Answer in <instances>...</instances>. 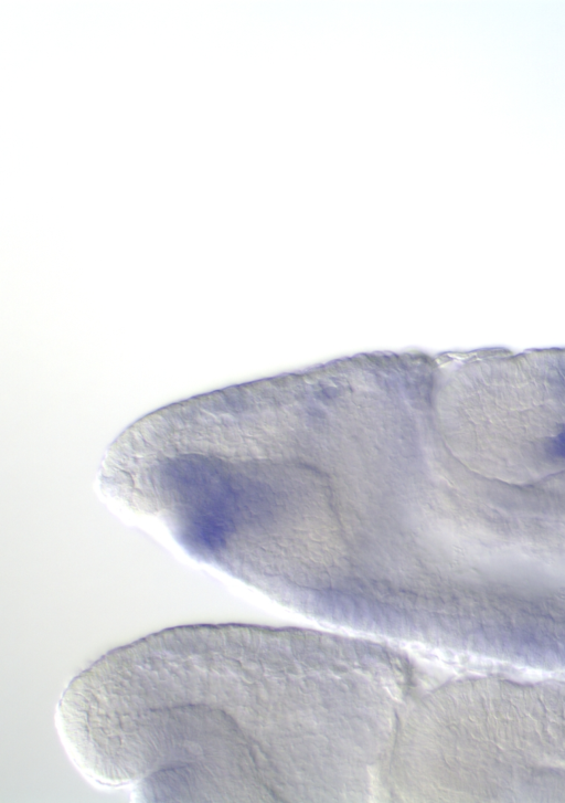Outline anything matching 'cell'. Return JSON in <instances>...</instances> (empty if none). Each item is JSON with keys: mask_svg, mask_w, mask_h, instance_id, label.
Wrapping results in <instances>:
<instances>
[{"mask_svg": "<svg viewBox=\"0 0 565 803\" xmlns=\"http://www.w3.org/2000/svg\"><path fill=\"white\" fill-rule=\"evenodd\" d=\"M262 637L249 625L190 624L109 651L58 701L70 758L139 802L255 801Z\"/></svg>", "mask_w": 565, "mask_h": 803, "instance_id": "6da1fadb", "label": "cell"}, {"mask_svg": "<svg viewBox=\"0 0 565 803\" xmlns=\"http://www.w3.org/2000/svg\"><path fill=\"white\" fill-rule=\"evenodd\" d=\"M456 439L427 391L363 394L308 442L299 476L320 550L377 601L423 604L457 550Z\"/></svg>", "mask_w": 565, "mask_h": 803, "instance_id": "7a4b0ae2", "label": "cell"}, {"mask_svg": "<svg viewBox=\"0 0 565 803\" xmlns=\"http://www.w3.org/2000/svg\"><path fill=\"white\" fill-rule=\"evenodd\" d=\"M551 451L559 457H565V430L553 440Z\"/></svg>", "mask_w": 565, "mask_h": 803, "instance_id": "3957f363", "label": "cell"}]
</instances>
